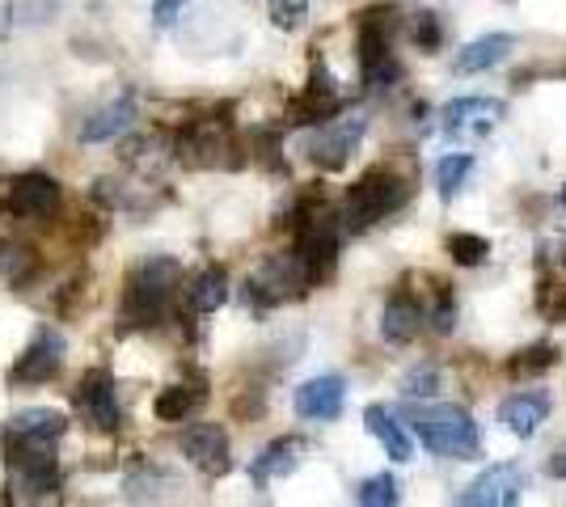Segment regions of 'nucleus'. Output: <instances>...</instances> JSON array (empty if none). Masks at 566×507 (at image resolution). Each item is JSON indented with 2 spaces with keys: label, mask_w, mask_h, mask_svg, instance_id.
<instances>
[{
  "label": "nucleus",
  "mask_w": 566,
  "mask_h": 507,
  "mask_svg": "<svg viewBox=\"0 0 566 507\" xmlns=\"http://www.w3.org/2000/svg\"><path fill=\"white\" fill-rule=\"evenodd\" d=\"M406 419H410V432L419 435V444L436 457L473 461L482 453V435H478V423H473V414L465 406H452V402L415 406Z\"/></svg>",
  "instance_id": "f257e3e1"
},
{
  "label": "nucleus",
  "mask_w": 566,
  "mask_h": 507,
  "mask_svg": "<svg viewBox=\"0 0 566 507\" xmlns=\"http://www.w3.org/2000/svg\"><path fill=\"white\" fill-rule=\"evenodd\" d=\"M406 194H410L406 178L389 173V169H373V173H364L352 191H347L343 224H347L352 233H364V229H373L377 220L394 216L401 203H406Z\"/></svg>",
  "instance_id": "f03ea898"
},
{
  "label": "nucleus",
  "mask_w": 566,
  "mask_h": 507,
  "mask_svg": "<svg viewBox=\"0 0 566 507\" xmlns=\"http://www.w3.org/2000/svg\"><path fill=\"white\" fill-rule=\"evenodd\" d=\"M174 284H178V263L174 258H148V263H140V271L127 284V305H123L127 326H157L161 314H166V300Z\"/></svg>",
  "instance_id": "7ed1b4c3"
},
{
  "label": "nucleus",
  "mask_w": 566,
  "mask_h": 507,
  "mask_svg": "<svg viewBox=\"0 0 566 507\" xmlns=\"http://www.w3.org/2000/svg\"><path fill=\"white\" fill-rule=\"evenodd\" d=\"M524 490H528L524 465H516V461H499V465H491V469H482V474L457 495V504L461 507H516L520 499H524Z\"/></svg>",
  "instance_id": "20e7f679"
},
{
  "label": "nucleus",
  "mask_w": 566,
  "mask_h": 507,
  "mask_svg": "<svg viewBox=\"0 0 566 507\" xmlns=\"http://www.w3.org/2000/svg\"><path fill=\"white\" fill-rule=\"evenodd\" d=\"M364 131H368V119L364 115H343V119L322 123L317 127V136L308 140V157H313V166L322 169H343L352 161V152L359 148L364 140Z\"/></svg>",
  "instance_id": "39448f33"
},
{
  "label": "nucleus",
  "mask_w": 566,
  "mask_h": 507,
  "mask_svg": "<svg viewBox=\"0 0 566 507\" xmlns=\"http://www.w3.org/2000/svg\"><path fill=\"white\" fill-rule=\"evenodd\" d=\"M0 208L18 220H43L60 208V182L51 173H22L4 187Z\"/></svg>",
  "instance_id": "423d86ee"
},
{
  "label": "nucleus",
  "mask_w": 566,
  "mask_h": 507,
  "mask_svg": "<svg viewBox=\"0 0 566 507\" xmlns=\"http://www.w3.org/2000/svg\"><path fill=\"white\" fill-rule=\"evenodd\" d=\"M338 258V229L331 224V216H308L301 229V242H296V263L305 271L308 284L326 279Z\"/></svg>",
  "instance_id": "0eeeda50"
},
{
  "label": "nucleus",
  "mask_w": 566,
  "mask_h": 507,
  "mask_svg": "<svg viewBox=\"0 0 566 507\" xmlns=\"http://www.w3.org/2000/svg\"><path fill=\"white\" fill-rule=\"evenodd\" d=\"M182 457L199 465L203 474H229L233 469V448H229V432L220 423H190L182 432Z\"/></svg>",
  "instance_id": "6e6552de"
},
{
  "label": "nucleus",
  "mask_w": 566,
  "mask_h": 507,
  "mask_svg": "<svg viewBox=\"0 0 566 507\" xmlns=\"http://www.w3.org/2000/svg\"><path fill=\"white\" fill-rule=\"evenodd\" d=\"M380 13L385 9H373L368 22L359 25V68H364V85H389L398 81L401 68L389 51V30L380 25Z\"/></svg>",
  "instance_id": "1a4fd4ad"
},
{
  "label": "nucleus",
  "mask_w": 566,
  "mask_h": 507,
  "mask_svg": "<svg viewBox=\"0 0 566 507\" xmlns=\"http://www.w3.org/2000/svg\"><path fill=\"white\" fill-rule=\"evenodd\" d=\"M507 115V102L499 97H457L444 106V131L449 136H486Z\"/></svg>",
  "instance_id": "9d476101"
},
{
  "label": "nucleus",
  "mask_w": 566,
  "mask_h": 507,
  "mask_svg": "<svg viewBox=\"0 0 566 507\" xmlns=\"http://www.w3.org/2000/svg\"><path fill=\"white\" fill-rule=\"evenodd\" d=\"M69 432V419L60 411H48V406H39V411H22L9 419V448H51L60 435Z\"/></svg>",
  "instance_id": "9b49d317"
},
{
  "label": "nucleus",
  "mask_w": 566,
  "mask_h": 507,
  "mask_svg": "<svg viewBox=\"0 0 566 507\" xmlns=\"http://www.w3.org/2000/svg\"><path fill=\"white\" fill-rule=\"evenodd\" d=\"M9 461H13V486L22 495L39 499L60 490V469L51 461V448H9Z\"/></svg>",
  "instance_id": "f8f14e48"
},
{
  "label": "nucleus",
  "mask_w": 566,
  "mask_h": 507,
  "mask_svg": "<svg viewBox=\"0 0 566 507\" xmlns=\"http://www.w3.org/2000/svg\"><path fill=\"white\" fill-rule=\"evenodd\" d=\"M549 411H554V398H549L545 389L512 393V398H503V406H499V423H503V432L520 435V440H533V435L542 432L545 419H549Z\"/></svg>",
  "instance_id": "ddd939ff"
},
{
  "label": "nucleus",
  "mask_w": 566,
  "mask_h": 507,
  "mask_svg": "<svg viewBox=\"0 0 566 507\" xmlns=\"http://www.w3.org/2000/svg\"><path fill=\"white\" fill-rule=\"evenodd\" d=\"M343 402H347V381L343 377H313L296 389V414L308 419V423H331L343 414Z\"/></svg>",
  "instance_id": "4468645a"
},
{
  "label": "nucleus",
  "mask_w": 566,
  "mask_h": 507,
  "mask_svg": "<svg viewBox=\"0 0 566 507\" xmlns=\"http://www.w3.org/2000/svg\"><path fill=\"white\" fill-rule=\"evenodd\" d=\"M60 356H64V338L43 330L22 351V360L13 363V385H43V381H51L60 372Z\"/></svg>",
  "instance_id": "2eb2a0df"
},
{
  "label": "nucleus",
  "mask_w": 566,
  "mask_h": 507,
  "mask_svg": "<svg viewBox=\"0 0 566 507\" xmlns=\"http://www.w3.org/2000/svg\"><path fill=\"white\" fill-rule=\"evenodd\" d=\"M132 123H136V94L127 89V94H118L115 102H106L102 110H94L90 119L81 123V140L85 145H106V140L123 136Z\"/></svg>",
  "instance_id": "dca6fc26"
},
{
  "label": "nucleus",
  "mask_w": 566,
  "mask_h": 507,
  "mask_svg": "<svg viewBox=\"0 0 566 507\" xmlns=\"http://www.w3.org/2000/svg\"><path fill=\"white\" fill-rule=\"evenodd\" d=\"M512 51H516V39H512V34H482V39H473V43H465V47L457 51L452 68L461 76L486 73V68H499Z\"/></svg>",
  "instance_id": "f3484780"
},
{
  "label": "nucleus",
  "mask_w": 566,
  "mask_h": 507,
  "mask_svg": "<svg viewBox=\"0 0 566 507\" xmlns=\"http://www.w3.org/2000/svg\"><path fill=\"white\" fill-rule=\"evenodd\" d=\"M305 461V440H296V435H283L275 444H266L254 465H250V474H254V483L259 486H271L275 478H287L296 465Z\"/></svg>",
  "instance_id": "a211bd4d"
},
{
  "label": "nucleus",
  "mask_w": 566,
  "mask_h": 507,
  "mask_svg": "<svg viewBox=\"0 0 566 507\" xmlns=\"http://www.w3.org/2000/svg\"><path fill=\"white\" fill-rule=\"evenodd\" d=\"M81 411L90 414V423L102 432H115L118 427V398L111 372H90L85 385H81Z\"/></svg>",
  "instance_id": "6ab92c4d"
},
{
  "label": "nucleus",
  "mask_w": 566,
  "mask_h": 507,
  "mask_svg": "<svg viewBox=\"0 0 566 507\" xmlns=\"http://www.w3.org/2000/svg\"><path fill=\"white\" fill-rule=\"evenodd\" d=\"M364 427L377 435L380 448L389 453L394 461H410L415 457V440H410V432H406V423H398V414L385 411L380 402H373L368 411H364Z\"/></svg>",
  "instance_id": "aec40b11"
},
{
  "label": "nucleus",
  "mask_w": 566,
  "mask_h": 507,
  "mask_svg": "<svg viewBox=\"0 0 566 507\" xmlns=\"http://www.w3.org/2000/svg\"><path fill=\"white\" fill-rule=\"evenodd\" d=\"M419 326H423L419 300H410L406 292L389 296V305H385V314H380V338H385V342H410V338L419 335Z\"/></svg>",
  "instance_id": "412c9836"
},
{
  "label": "nucleus",
  "mask_w": 566,
  "mask_h": 507,
  "mask_svg": "<svg viewBox=\"0 0 566 507\" xmlns=\"http://www.w3.org/2000/svg\"><path fill=\"white\" fill-rule=\"evenodd\" d=\"M187 300L195 314H216L224 300H229V275L220 266H208L195 275V284L187 288Z\"/></svg>",
  "instance_id": "4be33fe9"
},
{
  "label": "nucleus",
  "mask_w": 566,
  "mask_h": 507,
  "mask_svg": "<svg viewBox=\"0 0 566 507\" xmlns=\"http://www.w3.org/2000/svg\"><path fill=\"white\" fill-rule=\"evenodd\" d=\"M343 110V94L334 89V81L326 76V68H317L313 73V85H308L305 102H301V115H305V123H317V119H331V115H338Z\"/></svg>",
  "instance_id": "5701e85b"
},
{
  "label": "nucleus",
  "mask_w": 566,
  "mask_h": 507,
  "mask_svg": "<svg viewBox=\"0 0 566 507\" xmlns=\"http://www.w3.org/2000/svg\"><path fill=\"white\" fill-rule=\"evenodd\" d=\"M473 173V157L470 152H449L440 166H436V187H440V194L444 199H452V194L465 187V178Z\"/></svg>",
  "instance_id": "b1692460"
},
{
  "label": "nucleus",
  "mask_w": 566,
  "mask_h": 507,
  "mask_svg": "<svg viewBox=\"0 0 566 507\" xmlns=\"http://www.w3.org/2000/svg\"><path fill=\"white\" fill-rule=\"evenodd\" d=\"M449 254H452V263L457 266H478V263H486L491 242H486V237H478V233H452Z\"/></svg>",
  "instance_id": "393cba45"
},
{
  "label": "nucleus",
  "mask_w": 566,
  "mask_h": 507,
  "mask_svg": "<svg viewBox=\"0 0 566 507\" xmlns=\"http://www.w3.org/2000/svg\"><path fill=\"white\" fill-rule=\"evenodd\" d=\"M153 411H157L161 423H182V419L195 411V393H190L187 385H174L157 398V406H153Z\"/></svg>",
  "instance_id": "a878e982"
},
{
  "label": "nucleus",
  "mask_w": 566,
  "mask_h": 507,
  "mask_svg": "<svg viewBox=\"0 0 566 507\" xmlns=\"http://www.w3.org/2000/svg\"><path fill=\"white\" fill-rule=\"evenodd\" d=\"M355 499H359L364 507H394L401 495H398V483H394V474H377V478H368V483L355 490Z\"/></svg>",
  "instance_id": "bb28decb"
},
{
  "label": "nucleus",
  "mask_w": 566,
  "mask_h": 507,
  "mask_svg": "<svg viewBox=\"0 0 566 507\" xmlns=\"http://www.w3.org/2000/svg\"><path fill=\"white\" fill-rule=\"evenodd\" d=\"M30 254H25L22 245H13V242H0V279L4 284H22L25 279V271H30Z\"/></svg>",
  "instance_id": "cd10ccee"
},
{
  "label": "nucleus",
  "mask_w": 566,
  "mask_h": 507,
  "mask_svg": "<svg viewBox=\"0 0 566 507\" xmlns=\"http://www.w3.org/2000/svg\"><path fill=\"white\" fill-rule=\"evenodd\" d=\"M558 363V351L554 347H528V351H520L516 360H512V372L516 377H537L545 368H554Z\"/></svg>",
  "instance_id": "c85d7f7f"
},
{
  "label": "nucleus",
  "mask_w": 566,
  "mask_h": 507,
  "mask_svg": "<svg viewBox=\"0 0 566 507\" xmlns=\"http://www.w3.org/2000/svg\"><path fill=\"white\" fill-rule=\"evenodd\" d=\"M313 9V0H271V22L280 30H301Z\"/></svg>",
  "instance_id": "c756f323"
},
{
  "label": "nucleus",
  "mask_w": 566,
  "mask_h": 507,
  "mask_svg": "<svg viewBox=\"0 0 566 507\" xmlns=\"http://www.w3.org/2000/svg\"><path fill=\"white\" fill-rule=\"evenodd\" d=\"M436 389H440V372H436L431 363L410 368L406 381H401V393H406V398H427V393H436Z\"/></svg>",
  "instance_id": "7c9ffc66"
},
{
  "label": "nucleus",
  "mask_w": 566,
  "mask_h": 507,
  "mask_svg": "<svg viewBox=\"0 0 566 507\" xmlns=\"http://www.w3.org/2000/svg\"><path fill=\"white\" fill-rule=\"evenodd\" d=\"M410 39L419 43V51H431L440 47V22H436V13H415V22H410Z\"/></svg>",
  "instance_id": "2f4dec72"
},
{
  "label": "nucleus",
  "mask_w": 566,
  "mask_h": 507,
  "mask_svg": "<svg viewBox=\"0 0 566 507\" xmlns=\"http://www.w3.org/2000/svg\"><path fill=\"white\" fill-rule=\"evenodd\" d=\"M60 9V0H13V13L22 22H51Z\"/></svg>",
  "instance_id": "473e14b6"
},
{
  "label": "nucleus",
  "mask_w": 566,
  "mask_h": 507,
  "mask_svg": "<svg viewBox=\"0 0 566 507\" xmlns=\"http://www.w3.org/2000/svg\"><path fill=\"white\" fill-rule=\"evenodd\" d=\"M431 326H436L440 335H449L452 326H457V305H452V296H440V305L431 309Z\"/></svg>",
  "instance_id": "72a5a7b5"
},
{
  "label": "nucleus",
  "mask_w": 566,
  "mask_h": 507,
  "mask_svg": "<svg viewBox=\"0 0 566 507\" xmlns=\"http://www.w3.org/2000/svg\"><path fill=\"white\" fill-rule=\"evenodd\" d=\"M178 9H182V0H157V9H153V13H157V22L166 25V22L178 18Z\"/></svg>",
  "instance_id": "f704fd0d"
},
{
  "label": "nucleus",
  "mask_w": 566,
  "mask_h": 507,
  "mask_svg": "<svg viewBox=\"0 0 566 507\" xmlns=\"http://www.w3.org/2000/svg\"><path fill=\"white\" fill-rule=\"evenodd\" d=\"M545 474H549V478H566V448L549 453V461H545Z\"/></svg>",
  "instance_id": "c9c22d12"
},
{
  "label": "nucleus",
  "mask_w": 566,
  "mask_h": 507,
  "mask_svg": "<svg viewBox=\"0 0 566 507\" xmlns=\"http://www.w3.org/2000/svg\"><path fill=\"white\" fill-rule=\"evenodd\" d=\"M563 208H566V187H563Z\"/></svg>",
  "instance_id": "e433bc0d"
}]
</instances>
